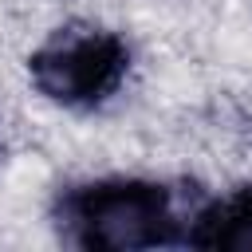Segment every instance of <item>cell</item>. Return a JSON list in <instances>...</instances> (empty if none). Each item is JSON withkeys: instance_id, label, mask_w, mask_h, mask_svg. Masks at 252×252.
<instances>
[{"instance_id": "cell-2", "label": "cell", "mask_w": 252, "mask_h": 252, "mask_svg": "<svg viewBox=\"0 0 252 252\" xmlns=\"http://www.w3.org/2000/svg\"><path fill=\"white\" fill-rule=\"evenodd\" d=\"M126 75L130 43L102 24H63L28 55L32 87L47 102L71 110L102 106Z\"/></svg>"}, {"instance_id": "cell-1", "label": "cell", "mask_w": 252, "mask_h": 252, "mask_svg": "<svg viewBox=\"0 0 252 252\" xmlns=\"http://www.w3.org/2000/svg\"><path fill=\"white\" fill-rule=\"evenodd\" d=\"M181 189L154 177H98L55 197V228L87 252H150L185 248L189 217Z\"/></svg>"}, {"instance_id": "cell-3", "label": "cell", "mask_w": 252, "mask_h": 252, "mask_svg": "<svg viewBox=\"0 0 252 252\" xmlns=\"http://www.w3.org/2000/svg\"><path fill=\"white\" fill-rule=\"evenodd\" d=\"M185 248H205V252H252V181L236 185L224 197H201Z\"/></svg>"}]
</instances>
